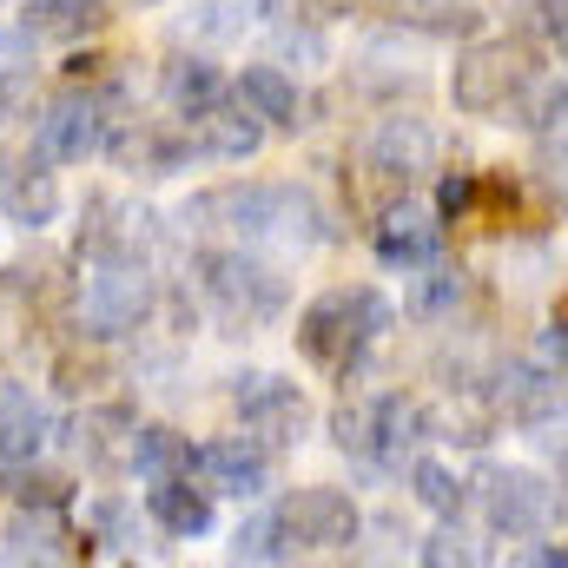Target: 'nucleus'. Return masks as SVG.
<instances>
[{
    "instance_id": "nucleus-9",
    "label": "nucleus",
    "mask_w": 568,
    "mask_h": 568,
    "mask_svg": "<svg viewBox=\"0 0 568 568\" xmlns=\"http://www.w3.org/2000/svg\"><path fill=\"white\" fill-rule=\"evenodd\" d=\"M278 523H284V536H291V549H311V556H344V549L357 542V529H364L357 503H351L344 489H331V483L284 489Z\"/></svg>"
},
{
    "instance_id": "nucleus-11",
    "label": "nucleus",
    "mask_w": 568,
    "mask_h": 568,
    "mask_svg": "<svg viewBox=\"0 0 568 568\" xmlns=\"http://www.w3.org/2000/svg\"><path fill=\"white\" fill-rule=\"evenodd\" d=\"M371 245H377V265H390V272H424L443 258V245H449V232H443V212L436 205H417V199H397L390 212H384V225L371 232Z\"/></svg>"
},
{
    "instance_id": "nucleus-14",
    "label": "nucleus",
    "mask_w": 568,
    "mask_h": 568,
    "mask_svg": "<svg viewBox=\"0 0 568 568\" xmlns=\"http://www.w3.org/2000/svg\"><path fill=\"white\" fill-rule=\"evenodd\" d=\"M133 429H140V417H133L126 404H87V410H73V417L60 424V443H67L93 476H113V469L133 463Z\"/></svg>"
},
{
    "instance_id": "nucleus-41",
    "label": "nucleus",
    "mask_w": 568,
    "mask_h": 568,
    "mask_svg": "<svg viewBox=\"0 0 568 568\" xmlns=\"http://www.w3.org/2000/svg\"><path fill=\"white\" fill-rule=\"evenodd\" d=\"M126 7H159V0H126Z\"/></svg>"
},
{
    "instance_id": "nucleus-13",
    "label": "nucleus",
    "mask_w": 568,
    "mask_h": 568,
    "mask_svg": "<svg viewBox=\"0 0 568 568\" xmlns=\"http://www.w3.org/2000/svg\"><path fill=\"white\" fill-rule=\"evenodd\" d=\"M436 152H443V140L424 113H390V120H377V133L364 145V165L384 185H410V179L436 172Z\"/></svg>"
},
{
    "instance_id": "nucleus-27",
    "label": "nucleus",
    "mask_w": 568,
    "mask_h": 568,
    "mask_svg": "<svg viewBox=\"0 0 568 568\" xmlns=\"http://www.w3.org/2000/svg\"><path fill=\"white\" fill-rule=\"evenodd\" d=\"M410 496L424 503L436 523H456L463 503H469V483H463L449 463H436V456H410Z\"/></svg>"
},
{
    "instance_id": "nucleus-25",
    "label": "nucleus",
    "mask_w": 568,
    "mask_h": 568,
    "mask_svg": "<svg viewBox=\"0 0 568 568\" xmlns=\"http://www.w3.org/2000/svg\"><path fill=\"white\" fill-rule=\"evenodd\" d=\"M0 496L20 503V509H67L73 503V476L67 469H40L33 463H0Z\"/></svg>"
},
{
    "instance_id": "nucleus-35",
    "label": "nucleus",
    "mask_w": 568,
    "mask_h": 568,
    "mask_svg": "<svg viewBox=\"0 0 568 568\" xmlns=\"http://www.w3.org/2000/svg\"><path fill=\"white\" fill-rule=\"evenodd\" d=\"M417 562L424 568H449V562H483V549L476 542H463V536H449V529H436V536H424V549H417Z\"/></svg>"
},
{
    "instance_id": "nucleus-3",
    "label": "nucleus",
    "mask_w": 568,
    "mask_h": 568,
    "mask_svg": "<svg viewBox=\"0 0 568 568\" xmlns=\"http://www.w3.org/2000/svg\"><path fill=\"white\" fill-rule=\"evenodd\" d=\"M192 284H199V297H205V311L225 324V331H258V324H272L284 311V297H291V284L252 252V245H205L199 258H192Z\"/></svg>"
},
{
    "instance_id": "nucleus-8",
    "label": "nucleus",
    "mask_w": 568,
    "mask_h": 568,
    "mask_svg": "<svg viewBox=\"0 0 568 568\" xmlns=\"http://www.w3.org/2000/svg\"><path fill=\"white\" fill-rule=\"evenodd\" d=\"M152 317V272L145 258H100L80 284V324L87 337H126Z\"/></svg>"
},
{
    "instance_id": "nucleus-12",
    "label": "nucleus",
    "mask_w": 568,
    "mask_h": 568,
    "mask_svg": "<svg viewBox=\"0 0 568 568\" xmlns=\"http://www.w3.org/2000/svg\"><path fill=\"white\" fill-rule=\"evenodd\" d=\"M192 476H199L212 496H239V503L272 496V456H265L245 429H239V436H212V443H199Z\"/></svg>"
},
{
    "instance_id": "nucleus-15",
    "label": "nucleus",
    "mask_w": 568,
    "mask_h": 568,
    "mask_svg": "<svg viewBox=\"0 0 568 568\" xmlns=\"http://www.w3.org/2000/svg\"><path fill=\"white\" fill-rule=\"evenodd\" d=\"M185 140H192L199 159H212V165H245V159L265 152V120H252L239 100H212L205 113L185 120Z\"/></svg>"
},
{
    "instance_id": "nucleus-6",
    "label": "nucleus",
    "mask_w": 568,
    "mask_h": 568,
    "mask_svg": "<svg viewBox=\"0 0 568 568\" xmlns=\"http://www.w3.org/2000/svg\"><path fill=\"white\" fill-rule=\"evenodd\" d=\"M556 489H549V476H536V469H523V463H489L483 476H476V509H483V523L496 529V536H509V542H529V536H542L549 523H556Z\"/></svg>"
},
{
    "instance_id": "nucleus-37",
    "label": "nucleus",
    "mask_w": 568,
    "mask_h": 568,
    "mask_svg": "<svg viewBox=\"0 0 568 568\" xmlns=\"http://www.w3.org/2000/svg\"><path fill=\"white\" fill-rule=\"evenodd\" d=\"M529 13H536V33H542V40L568 60V0H536Z\"/></svg>"
},
{
    "instance_id": "nucleus-36",
    "label": "nucleus",
    "mask_w": 568,
    "mask_h": 568,
    "mask_svg": "<svg viewBox=\"0 0 568 568\" xmlns=\"http://www.w3.org/2000/svg\"><path fill=\"white\" fill-rule=\"evenodd\" d=\"M93 384H100V357H87V351H67V357L53 364V390L80 397V390H93Z\"/></svg>"
},
{
    "instance_id": "nucleus-33",
    "label": "nucleus",
    "mask_w": 568,
    "mask_h": 568,
    "mask_svg": "<svg viewBox=\"0 0 568 568\" xmlns=\"http://www.w3.org/2000/svg\"><path fill=\"white\" fill-rule=\"evenodd\" d=\"M424 417H429V410H424ZM429 436H443V443H483V436H489V417L463 397V404H449L443 417H429Z\"/></svg>"
},
{
    "instance_id": "nucleus-21",
    "label": "nucleus",
    "mask_w": 568,
    "mask_h": 568,
    "mask_svg": "<svg viewBox=\"0 0 568 568\" xmlns=\"http://www.w3.org/2000/svg\"><path fill=\"white\" fill-rule=\"evenodd\" d=\"M53 436V410L33 384H0V463H33Z\"/></svg>"
},
{
    "instance_id": "nucleus-43",
    "label": "nucleus",
    "mask_w": 568,
    "mask_h": 568,
    "mask_svg": "<svg viewBox=\"0 0 568 568\" xmlns=\"http://www.w3.org/2000/svg\"><path fill=\"white\" fill-rule=\"evenodd\" d=\"M562 556H568V542H562Z\"/></svg>"
},
{
    "instance_id": "nucleus-42",
    "label": "nucleus",
    "mask_w": 568,
    "mask_h": 568,
    "mask_svg": "<svg viewBox=\"0 0 568 568\" xmlns=\"http://www.w3.org/2000/svg\"><path fill=\"white\" fill-rule=\"evenodd\" d=\"M0 172H7V152H0Z\"/></svg>"
},
{
    "instance_id": "nucleus-7",
    "label": "nucleus",
    "mask_w": 568,
    "mask_h": 568,
    "mask_svg": "<svg viewBox=\"0 0 568 568\" xmlns=\"http://www.w3.org/2000/svg\"><path fill=\"white\" fill-rule=\"evenodd\" d=\"M232 404H239V429H245L265 456H291V449L311 436V397H304L291 377L252 371V377H239Z\"/></svg>"
},
{
    "instance_id": "nucleus-20",
    "label": "nucleus",
    "mask_w": 568,
    "mask_h": 568,
    "mask_svg": "<svg viewBox=\"0 0 568 568\" xmlns=\"http://www.w3.org/2000/svg\"><path fill=\"white\" fill-rule=\"evenodd\" d=\"M106 0H27L20 7V40H40V47H73V40H93L106 33Z\"/></svg>"
},
{
    "instance_id": "nucleus-22",
    "label": "nucleus",
    "mask_w": 568,
    "mask_h": 568,
    "mask_svg": "<svg viewBox=\"0 0 568 568\" xmlns=\"http://www.w3.org/2000/svg\"><path fill=\"white\" fill-rule=\"evenodd\" d=\"M145 516L165 529V536H179V542H192V536H205L212 529V489L199 483V476H159V483H145Z\"/></svg>"
},
{
    "instance_id": "nucleus-34",
    "label": "nucleus",
    "mask_w": 568,
    "mask_h": 568,
    "mask_svg": "<svg viewBox=\"0 0 568 568\" xmlns=\"http://www.w3.org/2000/svg\"><path fill=\"white\" fill-rule=\"evenodd\" d=\"M33 106V73L27 67H0V126H20Z\"/></svg>"
},
{
    "instance_id": "nucleus-29",
    "label": "nucleus",
    "mask_w": 568,
    "mask_h": 568,
    "mask_svg": "<svg viewBox=\"0 0 568 568\" xmlns=\"http://www.w3.org/2000/svg\"><path fill=\"white\" fill-rule=\"evenodd\" d=\"M291 556L297 549H291V536H284V523H278V503L258 509V516H245L239 536H232V562H291Z\"/></svg>"
},
{
    "instance_id": "nucleus-31",
    "label": "nucleus",
    "mask_w": 568,
    "mask_h": 568,
    "mask_svg": "<svg viewBox=\"0 0 568 568\" xmlns=\"http://www.w3.org/2000/svg\"><path fill=\"white\" fill-rule=\"evenodd\" d=\"M331 436L344 456H364L371 463V436H377V397H344L331 410Z\"/></svg>"
},
{
    "instance_id": "nucleus-2",
    "label": "nucleus",
    "mask_w": 568,
    "mask_h": 568,
    "mask_svg": "<svg viewBox=\"0 0 568 568\" xmlns=\"http://www.w3.org/2000/svg\"><path fill=\"white\" fill-rule=\"evenodd\" d=\"M185 225H199V232H225L232 245H272V239L311 245V239H317V205H311V192H297V185L252 179V185L199 192V199L185 205Z\"/></svg>"
},
{
    "instance_id": "nucleus-28",
    "label": "nucleus",
    "mask_w": 568,
    "mask_h": 568,
    "mask_svg": "<svg viewBox=\"0 0 568 568\" xmlns=\"http://www.w3.org/2000/svg\"><path fill=\"white\" fill-rule=\"evenodd\" d=\"M67 265L53 258V252H27V258H13L7 272H0V284L13 291V297H27V304H60V297H73V284L60 278Z\"/></svg>"
},
{
    "instance_id": "nucleus-5",
    "label": "nucleus",
    "mask_w": 568,
    "mask_h": 568,
    "mask_svg": "<svg viewBox=\"0 0 568 568\" xmlns=\"http://www.w3.org/2000/svg\"><path fill=\"white\" fill-rule=\"evenodd\" d=\"M106 126H113V93L67 87L47 106H33V159H47V165H87L106 145Z\"/></svg>"
},
{
    "instance_id": "nucleus-40",
    "label": "nucleus",
    "mask_w": 568,
    "mask_h": 568,
    "mask_svg": "<svg viewBox=\"0 0 568 568\" xmlns=\"http://www.w3.org/2000/svg\"><path fill=\"white\" fill-rule=\"evenodd\" d=\"M549 351L568 364V311H556V324H549Z\"/></svg>"
},
{
    "instance_id": "nucleus-23",
    "label": "nucleus",
    "mask_w": 568,
    "mask_h": 568,
    "mask_svg": "<svg viewBox=\"0 0 568 568\" xmlns=\"http://www.w3.org/2000/svg\"><path fill=\"white\" fill-rule=\"evenodd\" d=\"M496 410L509 424H542V417L562 410V377L542 371V364H509L503 384H496Z\"/></svg>"
},
{
    "instance_id": "nucleus-32",
    "label": "nucleus",
    "mask_w": 568,
    "mask_h": 568,
    "mask_svg": "<svg viewBox=\"0 0 568 568\" xmlns=\"http://www.w3.org/2000/svg\"><path fill=\"white\" fill-rule=\"evenodd\" d=\"M483 205V172H443L436 179V212H443V225L449 219H469Z\"/></svg>"
},
{
    "instance_id": "nucleus-18",
    "label": "nucleus",
    "mask_w": 568,
    "mask_h": 568,
    "mask_svg": "<svg viewBox=\"0 0 568 568\" xmlns=\"http://www.w3.org/2000/svg\"><path fill=\"white\" fill-rule=\"evenodd\" d=\"M0 219L20 225V232H47L60 219V179L47 159H20L13 172H0Z\"/></svg>"
},
{
    "instance_id": "nucleus-30",
    "label": "nucleus",
    "mask_w": 568,
    "mask_h": 568,
    "mask_svg": "<svg viewBox=\"0 0 568 568\" xmlns=\"http://www.w3.org/2000/svg\"><path fill=\"white\" fill-rule=\"evenodd\" d=\"M463 297H469V272H463V265H443V258H436V265H424V278H417V291H410V311L436 324V317H449V311H456Z\"/></svg>"
},
{
    "instance_id": "nucleus-38",
    "label": "nucleus",
    "mask_w": 568,
    "mask_h": 568,
    "mask_svg": "<svg viewBox=\"0 0 568 568\" xmlns=\"http://www.w3.org/2000/svg\"><path fill=\"white\" fill-rule=\"evenodd\" d=\"M536 140H542V165H549L556 192L568 199V126H556V133H536Z\"/></svg>"
},
{
    "instance_id": "nucleus-1",
    "label": "nucleus",
    "mask_w": 568,
    "mask_h": 568,
    "mask_svg": "<svg viewBox=\"0 0 568 568\" xmlns=\"http://www.w3.org/2000/svg\"><path fill=\"white\" fill-rule=\"evenodd\" d=\"M397 324V304L384 297V291H371V284H331V291H317L304 311H297V357L304 364H317L324 377H357L364 371V357H371V344L384 337Z\"/></svg>"
},
{
    "instance_id": "nucleus-19",
    "label": "nucleus",
    "mask_w": 568,
    "mask_h": 568,
    "mask_svg": "<svg viewBox=\"0 0 568 568\" xmlns=\"http://www.w3.org/2000/svg\"><path fill=\"white\" fill-rule=\"evenodd\" d=\"M152 219L133 212V205H120V199H87V225H80V258L87 265H100V258H145V232Z\"/></svg>"
},
{
    "instance_id": "nucleus-10",
    "label": "nucleus",
    "mask_w": 568,
    "mask_h": 568,
    "mask_svg": "<svg viewBox=\"0 0 568 568\" xmlns=\"http://www.w3.org/2000/svg\"><path fill=\"white\" fill-rule=\"evenodd\" d=\"M100 152L120 172H133V179H179L199 159L192 140H185V126H165V120H113Z\"/></svg>"
},
{
    "instance_id": "nucleus-39",
    "label": "nucleus",
    "mask_w": 568,
    "mask_h": 568,
    "mask_svg": "<svg viewBox=\"0 0 568 568\" xmlns=\"http://www.w3.org/2000/svg\"><path fill=\"white\" fill-rule=\"evenodd\" d=\"M291 13H304V20H337V13H351V0H291Z\"/></svg>"
},
{
    "instance_id": "nucleus-26",
    "label": "nucleus",
    "mask_w": 568,
    "mask_h": 568,
    "mask_svg": "<svg viewBox=\"0 0 568 568\" xmlns=\"http://www.w3.org/2000/svg\"><path fill=\"white\" fill-rule=\"evenodd\" d=\"M165 100H172L179 120H192V113H205L212 100H225V73H219L205 53H185V60L165 67Z\"/></svg>"
},
{
    "instance_id": "nucleus-24",
    "label": "nucleus",
    "mask_w": 568,
    "mask_h": 568,
    "mask_svg": "<svg viewBox=\"0 0 568 568\" xmlns=\"http://www.w3.org/2000/svg\"><path fill=\"white\" fill-rule=\"evenodd\" d=\"M192 456H199V443L192 436H179L172 424H140L133 429V476L145 483H159V476H192Z\"/></svg>"
},
{
    "instance_id": "nucleus-17",
    "label": "nucleus",
    "mask_w": 568,
    "mask_h": 568,
    "mask_svg": "<svg viewBox=\"0 0 568 568\" xmlns=\"http://www.w3.org/2000/svg\"><path fill=\"white\" fill-rule=\"evenodd\" d=\"M87 549V536H73L60 523V509H20L13 503V523L0 529V562H73Z\"/></svg>"
},
{
    "instance_id": "nucleus-16",
    "label": "nucleus",
    "mask_w": 568,
    "mask_h": 568,
    "mask_svg": "<svg viewBox=\"0 0 568 568\" xmlns=\"http://www.w3.org/2000/svg\"><path fill=\"white\" fill-rule=\"evenodd\" d=\"M232 100L252 120H265V133H297L304 126V93H297V80L284 67H272V60H245L239 80H232Z\"/></svg>"
},
{
    "instance_id": "nucleus-4",
    "label": "nucleus",
    "mask_w": 568,
    "mask_h": 568,
    "mask_svg": "<svg viewBox=\"0 0 568 568\" xmlns=\"http://www.w3.org/2000/svg\"><path fill=\"white\" fill-rule=\"evenodd\" d=\"M536 93V53L529 40L516 33H489V40H469L449 67V106L463 120H496L509 106H523Z\"/></svg>"
}]
</instances>
